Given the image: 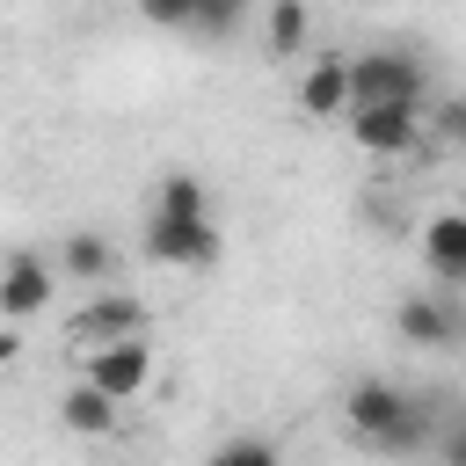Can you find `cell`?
Here are the masks:
<instances>
[{"mask_svg":"<svg viewBox=\"0 0 466 466\" xmlns=\"http://www.w3.org/2000/svg\"><path fill=\"white\" fill-rule=\"evenodd\" d=\"M350 109H422V58L408 51L350 58Z\"/></svg>","mask_w":466,"mask_h":466,"instance_id":"obj_1","label":"cell"},{"mask_svg":"<svg viewBox=\"0 0 466 466\" xmlns=\"http://www.w3.org/2000/svg\"><path fill=\"white\" fill-rule=\"evenodd\" d=\"M80 379H87L95 393H109V400L124 408V400H138V393H146V379H153V342L138 335V342H109V350H80Z\"/></svg>","mask_w":466,"mask_h":466,"instance_id":"obj_2","label":"cell"},{"mask_svg":"<svg viewBox=\"0 0 466 466\" xmlns=\"http://www.w3.org/2000/svg\"><path fill=\"white\" fill-rule=\"evenodd\" d=\"M408 408H415V393H400L393 379H357V386L342 393V422H350V437H357V444H371V451L400 430V415H408Z\"/></svg>","mask_w":466,"mask_h":466,"instance_id":"obj_3","label":"cell"},{"mask_svg":"<svg viewBox=\"0 0 466 466\" xmlns=\"http://www.w3.org/2000/svg\"><path fill=\"white\" fill-rule=\"evenodd\" d=\"M51 299H58V269H51L36 248H15V255L0 262V320L22 328V320H36Z\"/></svg>","mask_w":466,"mask_h":466,"instance_id":"obj_4","label":"cell"},{"mask_svg":"<svg viewBox=\"0 0 466 466\" xmlns=\"http://www.w3.org/2000/svg\"><path fill=\"white\" fill-rule=\"evenodd\" d=\"M146 255L167 269H211L218 262V226L211 218H146Z\"/></svg>","mask_w":466,"mask_h":466,"instance_id":"obj_5","label":"cell"},{"mask_svg":"<svg viewBox=\"0 0 466 466\" xmlns=\"http://www.w3.org/2000/svg\"><path fill=\"white\" fill-rule=\"evenodd\" d=\"M66 328H73V342H80V350L138 342V335H146V306H138L131 291H95V299H87V306H80Z\"/></svg>","mask_w":466,"mask_h":466,"instance_id":"obj_6","label":"cell"},{"mask_svg":"<svg viewBox=\"0 0 466 466\" xmlns=\"http://www.w3.org/2000/svg\"><path fill=\"white\" fill-rule=\"evenodd\" d=\"M393 328L415 350H451V342H466V306L451 291H408L400 313H393Z\"/></svg>","mask_w":466,"mask_h":466,"instance_id":"obj_7","label":"cell"},{"mask_svg":"<svg viewBox=\"0 0 466 466\" xmlns=\"http://www.w3.org/2000/svg\"><path fill=\"white\" fill-rule=\"evenodd\" d=\"M350 138H357L371 160H400V153H415V138H422V109H350Z\"/></svg>","mask_w":466,"mask_h":466,"instance_id":"obj_8","label":"cell"},{"mask_svg":"<svg viewBox=\"0 0 466 466\" xmlns=\"http://www.w3.org/2000/svg\"><path fill=\"white\" fill-rule=\"evenodd\" d=\"M422 262L444 291H466V211H437L422 218Z\"/></svg>","mask_w":466,"mask_h":466,"instance_id":"obj_9","label":"cell"},{"mask_svg":"<svg viewBox=\"0 0 466 466\" xmlns=\"http://www.w3.org/2000/svg\"><path fill=\"white\" fill-rule=\"evenodd\" d=\"M299 109L306 116H350V58H313L299 73Z\"/></svg>","mask_w":466,"mask_h":466,"instance_id":"obj_10","label":"cell"},{"mask_svg":"<svg viewBox=\"0 0 466 466\" xmlns=\"http://www.w3.org/2000/svg\"><path fill=\"white\" fill-rule=\"evenodd\" d=\"M58 422H66L73 437H116V422H124V408H116L109 393H95L87 379H73V386L58 393Z\"/></svg>","mask_w":466,"mask_h":466,"instance_id":"obj_11","label":"cell"},{"mask_svg":"<svg viewBox=\"0 0 466 466\" xmlns=\"http://www.w3.org/2000/svg\"><path fill=\"white\" fill-rule=\"evenodd\" d=\"M58 277H73V284H109V277H116V248L80 226V233L58 240Z\"/></svg>","mask_w":466,"mask_h":466,"instance_id":"obj_12","label":"cell"},{"mask_svg":"<svg viewBox=\"0 0 466 466\" xmlns=\"http://www.w3.org/2000/svg\"><path fill=\"white\" fill-rule=\"evenodd\" d=\"M262 36H269V51H277V58H299V51H306V36H313V7L277 0V7L262 15Z\"/></svg>","mask_w":466,"mask_h":466,"instance_id":"obj_13","label":"cell"},{"mask_svg":"<svg viewBox=\"0 0 466 466\" xmlns=\"http://www.w3.org/2000/svg\"><path fill=\"white\" fill-rule=\"evenodd\" d=\"M153 211H160V218H211V204H204V182H197L189 167L160 175V189H153Z\"/></svg>","mask_w":466,"mask_h":466,"instance_id":"obj_14","label":"cell"},{"mask_svg":"<svg viewBox=\"0 0 466 466\" xmlns=\"http://www.w3.org/2000/svg\"><path fill=\"white\" fill-rule=\"evenodd\" d=\"M204 466H284V444H277V437H262V430H240V437L211 444V459H204Z\"/></svg>","mask_w":466,"mask_h":466,"instance_id":"obj_15","label":"cell"},{"mask_svg":"<svg viewBox=\"0 0 466 466\" xmlns=\"http://www.w3.org/2000/svg\"><path fill=\"white\" fill-rule=\"evenodd\" d=\"M197 36H226V29H240V0H197V22H189Z\"/></svg>","mask_w":466,"mask_h":466,"instance_id":"obj_16","label":"cell"},{"mask_svg":"<svg viewBox=\"0 0 466 466\" xmlns=\"http://www.w3.org/2000/svg\"><path fill=\"white\" fill-rule=\"evenodd\" d=\"M437 131H444L451 146H466V95H451V102H444V116H437Z\"/></svg>","mask_w":466,"mask_h":466,"instance_id":"obj_17","label":"cell"},{"mask_svg":"<svg viewBox=\"0 0 466 466\" xmlns=\"http://www.w3.org/2000/svg\"><path fill=\"white\" fill-rule=\"evenodd\" d=\"M15 357H22V335H15V328H7V320H0V371H7V364H15Z\"/></svg>","mask_w":466,"mask_h":466,"instance_id":"obj_18","label":"cell"},{"mask_svg":"<svg viewBox=\"0 0 466 466\" xmlns=\"http://www.w3.org/2000/svg\"><path fill=\"white\" fill-rule=\"evenodd\" d=\"M444 466H466V422L451 430V444H444Z\"/></svg>","mask_w":466,"mask_h":466,"instance_id":"obj_19","label":"cell"}]
</instances>
